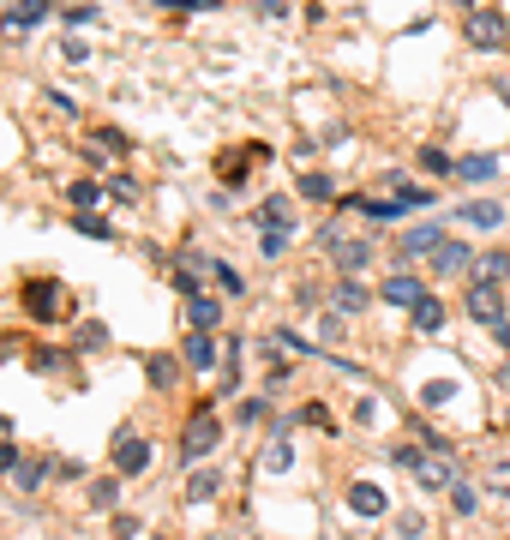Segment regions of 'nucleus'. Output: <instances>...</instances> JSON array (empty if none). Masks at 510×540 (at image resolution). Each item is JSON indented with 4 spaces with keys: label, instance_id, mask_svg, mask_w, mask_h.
Instances as JSON below:
<instances>
[{
    "label": "nucleus",
    "instance_id": "15",
    "mask_svg": "<svg viewBox=\"0 0 510 540\" xmlns=\"http://www.w3.org/2000/svg\"><path fill=\"white\" fill-rule=\"evenodd\" d=\"M331 300H336V313H367V300H373V295H367L354 277H342V282L331 288Z\"/></svg>",
    "mask_w": 510,
    "mask_h": 540
},
{
    "label": "nucleus",
    "instance_id": "5",
    "mask_svg": "<svg viewBox=\"0 0 510 540\" xmlns=\"http://www.w3.org/2000/svg\"><path fill=\"white\" fill-rule=\"evenodd\" d=\"M469 319L474 324H492V330L510 324L505 319V288H480V282H469Z\"/></svg>",
    "mask_w": 510,
    "mask_h": 540
},
{
    "label": "nucleus",
    "instance_id": "43",
    "mask_svg": "<svg viewBox=\"0 0 510 540\" xmlns=\"http://www.w3.org/2000/svg\"><path fill=\"white\" fill-rule=\"evenodd\" d=\"M133 535H144V522L138 517H115V540H133Z\"/></svg>",
    "mask_w": 510,
    "mask_h": 540
},
{
    "label": "nucleus",
    "instance_id": "31",
    "mask_svg": "<svg viewBox=\"0 0 510 540\" xmlns=\"http://www.w3.org/2000/svg\"><path fill=\"white\" fill-rule=\"evenodd\" d=\"M451 504H456V517H469L474 504H480V493H474L469 480H456V486H451Z\"/></svg>",
    "mask_w": 510,
    "mask_h": 540
},
{
    "label": "nucleus",
    "instance_id": "35",
    "mask_svg": "<svg viewBox=\"0 0 510 540\" xmlns=\"http://www.w3.org/2000/svg\"><path fill=\"white\" fill-rule=\"evenodd\" d=\"M97 144H102V157H126V139H120L115 126H97Z\"/></svg>",
    "mask_w": 510,
    "mask_h": 540
},
{
    "label": "nucleus",
    "instance_id": "26",
    "mask_svg": "<svg viewBox=\"0 0 510 540\" xmlns=\"http://www.w3.org/2000/svg\"><path fill=\"white\" fill-rule=\"evenodd\" d=\"M300 193H307V199H336V186H331V175H318V168H307V175H300Z\"/></svg>",
    "mask_w": 510,
    "mask_h": 540
},
{
    "label": "nucleus",
    "instance_id": "21",
    "mask_svg": "<svg viewBox=\"0 0 510 540\" xmlns=\"http://www.w3.org/2000/svg\"><path fill=\"white\" fill-rule=\"evenodd\" d=\"M216 493H222V475H211V468H198V475L186 480V499H193V504H211Z\"/></svg>",
    "mask_w": 510,
    "mask_h": 540
},
{
    "label": "nucleus",
    "instance_id": "8",
    "mask_svg": "<svg viewBox=\"0 0 510 540\" xmlns=\"http://www.w3.org/2000/svg\"><path fill=\"white\" fill-rule=\"evenodd\" d=\"M138 468H151V444L138 439V433H120L115 439V475H138Z\"/></svg>",
    "mask_w": 510,
    "mask_h": 540
},
{
    "label": "nucleus",
    "instance_id": "12",
    "mask_svg": "<svg viewBox=\"0 0 510 540\" xmlns=\"http://www.w3.org/2000/svg\"><path fill=\"white\" fill-rule=\"evenodd\" d=\"M385 300H391V306H409V313H414V306L427 300V288H420V282H414L409 270H396V277L385 282Z\"/></svg>",
    "mask_w": 510,
    "mask_h": 540
},
{
    "label": "nucleus",
    "instance_id": "9",
    "mask_svg": "<svg viewBox=\"0 0 510 540\" xmlns=\"http://www.w3.org/2000/svg\"><path fill=\"white\" fill-rule=\"evenodd\" d=\"M480 288H498V282L510 277V253L505 246H492V253H474V270H469Z\"/></svg>",
    "mask_w": 510,
    "mask_h": 540
},
{
    "label": "nucleus",
    "instance_id": "46",
    "mask_svg": "<svg viewBox=\"0 0 510 540\" xmlns=\"http://www.w3.org/2000/svg\"><path fill=\"white\" fill-rule=\"evenodd\" d=\"M19 462H24V457L13 450V444H0V475H19Z\"/></svg>",
    "mask_w": 510,
    "mask_h": 540
},
{
    "label": "nucleus",
    "instance_id": "34",
    "mask_svg": "<svg viewBox=\"0 0 510 540\" xmlns=\"http://www.w3.org/2000/svg\"><path fill=\"white\" fill-rule=\"evenodd\" d=\"M282 246H289V228H264V235H258V253H264V259H276Z\"/></svg>",
    "mask_w": 510,
    "mask_h": 540
},
{
    "label": "nucleus",
    "instance_id": "27",
    "mask_svg": "<svg viewBox=\"0 0 510 540\" xmlns=\"http://www.w3.org/2000/svg\"><path fill=\"white\" fill-rule=\"evenodd\" d=\"M438 324H445V306H438V300H420V306H414V330H438Z\"/></svg>",
    "mask_w": 510,
    "mask_h": 540
},
{
    "label": "nucleus",
    "instance_id": "17",
    "mask_svg": "<svg viewBox=\"0 0 510 540\" xmlns=\"http://www.w3.org/2000/svg\"><path fill=\"white\" fill-rule=\"evenodd\" d=\"M289 222H295V204L289 199H264L258 204V235H264V228H289Z\"/></svg>",
    "mask_w": 510,
    "mask_h": 540
},
{
    "label": "nucleus",
    "instance_id": "39",
    "mask_svg": "<svg viewBox=\"0 0 510 540\" xmlns=\"http://www.w3.org/2000/svg\"><path fill=\"white\" fill-rule=\"evenodd\" d=\"M420 397H427L432 408H438V402H451V397H456V384H451V379H432L427 390H420Z\"/></svg>",
    "mask_w": 510,
    "mask_h": 540
},
{
    "label": "nucleus",
    "instance_id": "32",
    "mask_svg": "<svg viewBox=\"0 0 510 540\" xmlns=\"http://www.w3.org/2000/svg\"><path fill=\"white\" fill-rule=\"evenodd\" d=\"M396 535H402V540H420V535H427V517H420V510H402V517H396Z\"/></svg>",
    "mask_w": 510,
    "mask_h": 540
},
{
    "label": "nucleus",
    "instance_id": "49",
    "mask_svg": "<svg viewBox=\"0 0 510 540\" xmlns=\"http://www.w3.org/2000/svg\"><path fill=\"white\" fill-rule=\"evenodd\" d=\"M498 390H510V366H505V373H498Z\"/></svg>",
    "mask_w": 510,
    "mask_h": 540
},
{
    "label": "nucleus",
    "instance_id": "18",
    "mask_svg": "<svg viewBox=\"0 0 510 540\" xmlns=\"http://www.w3.org/2000/svg\"><path fill=\"white\" fill-rule=\"evenodd\" d=\"M462 222H469V228H498V222H505V204H492V199L462 204Z\"/></svg>",
    "mask_w": 510,
    "mask_h": 540
},
{
    "label": "nucleus",
    "instance_id": "1",
    "mask_svg": "<svg viewBox=\"0 0 510 540\" xmlns=\"http://www.w3.org/2000/svg\"><path fill=\"white\" fill-rule=\"evenodd\" d=\"M396 462L414 475V486L420 493H445V486H456V444L438 439V433H420V444H396Z\"/></svg>",
    "mask_w": 510,
    "mask_h": 540
},
{
    "label": "nucleus",
    "instance_id": "10",
    "mask_svg": "<svg viewBox=\"0 0 510 540\" xmlns=\"http://www.w3.org/2000/svg\"><path fill=\"white\" fill-rule=\"evenodd\" d=\"M349 510L354 517H385V486H373V480H349Z\"/></svg>",
    "mask_w": 510,
    "mask_h": 540
},
{
    "label": "nucleus",
    "instance_id": "28",
    "mask_svg": "<svg viewBox=\"0 0 510 540\" xmlns=\"http://www.w3.org/2000/svg\"><path fill=\"white\" fill-rule=\"evenodd\" d=\"M240 384V337H229V355H222V390Z\"/></svg>",
    "mask_w": 510,
    "mask_h": 540
},
{
    "label": "nucleus",
    "instance_id": "25",
    "mask_svg": "<svg viewBox=\"0 0 510 540\" xmlns=\"http://www.w3.org/2000/svg\"><path fill=\"white\" fill-rule=\"evenodd\" d=\"M456 175H462V180H492V175H498V162H492V157H456Z\"/></svg>",
    "mask_w": 510,
    "mask_h": 540
},
{
    "label": "nucleus",
    "instance_id": "37",
    "mask_svg": "<svg viewBox=\"0 0 510 540\" xmlns=\"http://www.w3.org/2000/svg\"><path fill=\"white\" fill-rule=\"evenodd\" d=\"M30 366H37V373H60V366H66V355H60V348H37V355H30Z\"/></svg>",
    "mask_w": 510,
    "mask_h": 540
},
{
    "label": "nucleus",
    "instance_id": "16",
    "mask_svg": "<svg viewBox=\"0 0 510 540\" xmlns=\"http://www.w3.org/2000/svg\"><path fill=\"white\" fill-rule=\"evenodd\" d=\"M186 319H193V330H211V324L222 319V300L216 295H193L186 300Z\"/></svg>",
    "mask_w": 510,
    "mask_h": 540
},
{
    "label": "nucleus",
    "instance_id": "20",
    "mask_svg": "<svg viewBox=\"0 0 510 540\" xmlns=\"http://www.w3.org/2000/svg\"><path fill=\"white\" fill-rule=\"evenodd\" d=\"M253 162H258V150H253V144H246V150H240V157H222V162H216V175L229 180V186H240V180H246V168H253Z\"/></svg>",
    "mask_w": 510,
    "mask_h": 540
},
{
    "label": "nucleus",
    "instance_id": "44",
    "mask_svg": "<svg viewBox=\"0 0 510 540\" xmlns=\"http://www.w3.org/2000/svg\"><path fill=\"white\" fill-rule=\"evenodd\" d=\"M60 19H66V24H73V30H79V24H91V19H97V6H66Z\"/></svg>",
    "mask_w": 510,
    "mask_h": 540
},
{
    "label": "nucleus",
    "instance_id": "19",
    "mask_svg": "<svg viewBox=\"0 0 510 540\" xmlns=\"http://www.w3.org/2000/svg\"><path fill=\"white\" fill-rule=\"evenodd\" d=\"M66 199H73L79 217H91V210L102 204V186H97V180H73V186H66Z\"/></svg>",
    "mask_w": 510,
    "mask_h": 540
},
{
    "label": "nucleus",
    "instance_id": "13",
    "mask_svg": "<svg viewBox=\"0 0 510 540\" xmlns=\"http://www.w3.org/2000/svg\"><path fill=\"white\" fill-rule=\"evenodd\" d=\"M216 337L211 330H186V366H216Z\"/></svg>",
    "mask_w": 510,
    "mask_h": 540
},
{
    "label": "nucleus",
    "instance_id": "11",
    "mask_svg": "<svg viewBox=\"0 0 510 540\" xmlns=\"http://www.w3.org/2000/svg\"><path fill=\"white\" fill-rule=\"evenodd\" d=\"M42 19H48V6H42V0H19V6H6V13H0V24H6L13 37H24V30H37Z\"/></svg>",
    "mask_w": 510,
    "mask_h": 540
},
{
    "label": "nucleus",
    "instance_id": "6",
    "mask_svg": "<svg viewBox=\"0 0 510 540\" xmlns=\"http://www.w3.org/2000/svg\"><path fill=\"white\" fill-rule=\"evenodd\" d=\"M324 246H331V259L342 277H354V270H367V259H373V240H349V235H324Z\"/></svg>",
    "mask_w": 510,
    "mask_h": 540
},
{
    "label": "nucleus",
    "instance_id": "7",
    "mask_svg": "<svg viewBox=\"0 0 510 540\" xmlns=\"http://www.w3.org/2000/svg\"><path fill=\"white\" fill-rule=\"evenodd\" d=\"M445 246V228H432V222H420V228H409V235L396 240V253H402V264H414V259H432Z\"/></svg>",
    "mask_w": 510,
    "mask_h": 540
},
{
    "label": "nucleus",
    "instance_id": "33",
    "mask_svg": "<svg viewBox=\"0 0 510 540\" xmlns=\"http://www.w3.org/2000/svg\"><path fill=\"white\" fill-rule=\"evenodd\" d=\"M487 486H492V493H505V499H510V457H498V462H492V468H487Z\"/></svg>",
    "mask_w": 510,
    "mask_h": 540
},
{
    "label": "nucleus",
    "instance_id": "4",
    "mask_svg": "<svg viewBox=\"0 0 510 540\" xmlns=\"http://www.w3.org/2000/svg\"><path fill=\"white\" fill-rule=\"evenodd\" d=\"M222 444V426H216L211 408H198L193 420H186V433H180V462H204Z\"/></svg>",
    "mask_w": 510,
    "mask_h": 540
},
{
    "label": "nucleus",
    "instance_id": "29",
    "mask_svg": "<svg viewBox=\"0 0 510 540\" xmlns=\"http://www.w3.org/2000/svg\"><path fill=\"white\" fill-rule=\"evenodd\" d=\"M144 373H151V384H157V390H169V384H175V360H169V355H151V366H144Z\"/></svg>",
    "mask_w": 510,
    "mask_h": 540
},
{
    "label": "nucleus",
    "instance_id": "14",
    "mask_svg": "<svg viewBox=\"0 0 510 540\" xmlns=\"http://www.w3.org/2000/svg\"><path fill=\"white\" fill-rule=\"evenodd\" d=\"M432 264H438L445 277H456V270H474V253H469V246H456V240H445V246L432 253Z\"/></svg>",
    "mask_w": 510,
    "mask_h": 540
},
{
    "label": "nucleus",
    "instance_id": "22",
    "mask_svg": "<svg viewBox=\"0 0 510 540\" xmlns=\"http://www.w3.org/2000/svg\"><path fill=\"white\" fill-rule=\"evenodd\" d=\"M115 504H120V475L91 480V510H115Z\"/></svg>",
    "mask_w": 510,
    "mask_h": 540
},
{
    "label": "nucleus",
    "instance_id": "2",
    "mask_svg": "<svg viewBox=\"0 0 510 540\" xmlns=\"http://www.w3.org/2000/svg\"><path fill=\"white\" fill-rule=\"evenodd\" d=\"M19 306H24L37 324H60L66 313H73V295H66V282L37 277V282H24V288H19Z\"/></svg>",
    "mask_w": 510,
    "mask_h": 540
},
{
    "label": "nucleus",
    "instance_id": "24",
    "mask_svg": "<svg viewBox=\"0 0 510 540\" xmlns=\"http://www.w3.org/2000/svg\"><path fill=\"white\" fill-rule=\"evenodd\" d=\"M289 462H295V444L282 439V433H271V444H264V468H276V475H282Z\"/></svg>",
    "mask_w": 510,
    "mask_h": 540
},
{
    "label": "nucleus",
    "instance_id": "42",
    "mask_svg": "<svg viewBox=\"0 0 510 540\" xmlns=\"http://www.w3.org/2000/svg\"><path fill=\"white\" fill-rule=\"evenodd\" d=\"M102 342H108V330H102V324H84V330H79V348H102Z\"/></svg>",
    "mask_w": 510,
    "mask_h": 540
},
{
    "label": "nucleus",
    "instance_id": "38",
    "mask_svg": "<svg viewBox=\"0 0 510 540\" xmlns=\"http://www.w3.org/2000/svg\"><path fill=\"white\" fill-rule=\"evenodd\" d=\"M420 168H427V175H451L456 162L445 157V150H420Z\"/></svg>",
    "mask_w": 510,
    "mask_h": 540
},
{
    "label": "nucleus",
    "instance_id": "30",
    "mask_svg": "<svg viewBox=\"0 0 510 540\" xmlns=\"http://www.w3.org/2000/svg\"><path fill=\"white\" fill-rule=\"evenodd\" d=\"M216 288H222V295L235 300V295H240V288H246V277H240L235 264H216Z\"/></svg>",
    "mask_w": 510,
    "mask_h": 540
},
{
    "label": "nucleus",
    "instance_id": "45",
    "mask_svg": "<svg viewBox=\"0 0 510 540\" xmlns=\"http://www.w3.org/2000/svg\"><path fill=\"white\" fill-rule=\"evenodd\" d=\"M240 420H246V426H253V420H264V397H246V402H240Z\"/></svg>",
    "mask_w": 510,
    "mask_h": 540
},
{
    "label": "nucleus",
    "instance_id": "23",
    "mask_svg": "<svg viewBox=\"0 0 510 540\" xmlns=\"http://www.w3.org/2000/svg\"><path fill=\"white\" fill-rule=\"evenodd\" d=\"M13 480H19V493H37L42 480H48V462H42V457H24V462H19V475H13Z\"/></svg>",
    "mask_w": 510,
    "mask_h": 540
},
{
    "label": "nucleus",
    "instance_id": "3",
    "mask_svg": "<svg viewBox=\"0 0 510 540\" xmlns=\"http://www.w3.org/2000/svg\"><path fill=\"white\" fill-rule=\"evenodd\" d=\"M462 37H469V48H480V55H498V48L510 42V19L498 13V6H469Z\"/></svg>",
    "mask_w": 510,
    "mask_h": 540
},
{
    "label": "nucleus",
    "instance_id": "47",
    "mask_svg": "<svg viewBox=\"0 0 510 540\" xmlns=\"http://www.w3.org/2000/svg\"><path fill=\"white\" fill-rule=\"evenodd\" d=\"M492 337H498V348H505V355H510V324H498V330H492Z\"/></svg>",
    "mask_w": 510,
    "mask_h": 540
},
{
    "label": "nucleus",
    "instance_id": "48",
    "mask_svg": "<svg viewBox=\"0 0 510 540\" xmlns=\"http://www.w3.org/2000/svg\"><path fill=\"white\" fill-rule=\"evenodd\" d=\"M13 342H19V337H0V360H13Z\"/></svg>",
    "mask_w": 510,
    "mask_h": 540
},
{
    "label": "nucleus",
    "instance_id": "40",
    "mask_svg": "<svg viewBox=\"0 0 510 540\" xmlns=\"http://www.w3.org/2000/svg\"><path fill=\"white\" fill-rule=\"evenodd\" d=\"M300 420H307V426H324V433H331V408H324V402H307V408H300Z\"/></svg>",
    "mask_w": 510,
    "mask_h": 540
},
{
    "label": "nucleus",
    "instance_id": "36",
    "mask_svg": "<svg viewBox=\"0 0 510 540\" xmlns=\"http://www.w3.org/2000/svg\"><path fill=\"white\" fill-rule=\"evenodd\" d=\"M108 193H115V204H133L138 199V180L133 175H115V180H108Z\"/></svg>",
    "mask_w": 510,
    "mask_h": 540
},
{
    "label": "nucleus",
    "instance_id": "41",
    "mask_svg": "<svg viewBox=\"0 0 510 540\" xmlns=\"http://www.w3.org/2000/svg\"><path fill=\"white\" fill-rule=\"evenodd\" d=\"M84 55H91V48H84L79 37H66V42H60V60H66V66H84Z\"/></svg>",
    "mask_w": 510,
    "mask_h": 540
},
{
    "label": "nucleus",
    "instance_id": "50",
    "mask_svg": "<svg viewBox=\"0 0 510 540\" xmlns=\"http://www.w3.org/2000/svg\"><path fill=\"white\" fill-rule=\"evenodd\" d=\"M6 433H13V426H6V415H0V444H6Z\"/></svg>",
    "mask_w": 510,
    "mask_h": 540
}]
</instances>
